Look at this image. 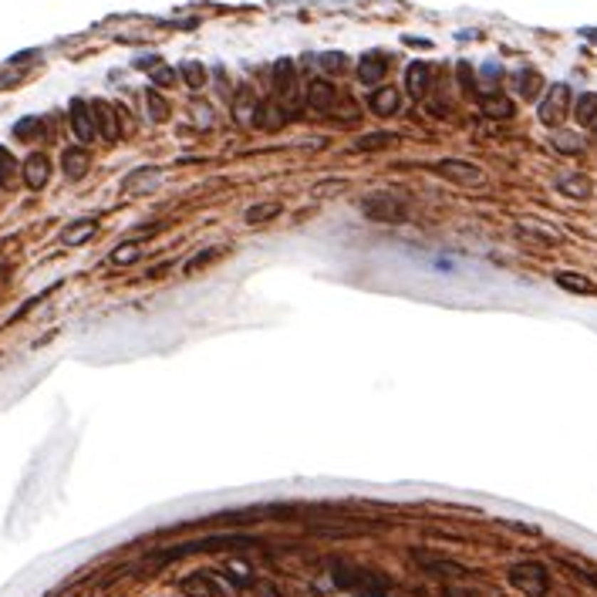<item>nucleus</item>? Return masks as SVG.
Wrapping results in <instances>:
<instances>
[{
    "label": "nucleus",
    "mask_w": 597,
    "mask_h": 597,
    "mask_svg": "<svg viewBox=\"0 0 597 597\" xmlns=\"http://www.w3.org/2000/svg\"><path fill=\"white\" fill-rule=\"evenodd\" d=\"M361 213L375 223H402L408 219V206L395 192H371L368 199H361Z\"/></svg>",
    "instance_id": "f257e3e1"
},
{
    "label": "nucleus",
    "mask_w": 597,
    "mask_h": 597,
    "mask_svg": "<svg viewBox=\"0 0 597 597\" xmlns=\"http://www.w3.org/2000/svg\"><path fill=\"white\" fill-rule=\"evenodd\" d=\"M509 584L526 597H544L550 591V577H546L544 564H516L509 571Z\"/></svg>",
    "instance_id": "f03ea898"
},
{
    "label": "nucleus",
    "mask_w": 597,
    "mask_h": 597,
    "mask_svg": "<svg viewBox=\"0 0 597 597\" xmlns=\"http://www.w3.org/2000/svg\"><path fill=\"white\" fill-rule=\"evenodd\" d=\"M435 172L449 182H459V186H486L483 169L469 159H442V162H435Z\"/></svg>",
    "instance_id": "7ed1b4c3"
},
{
    "label": "nucleus",
    "mask_w": 597,
    "mask_h": 597,
    "mask_svg": "<svg viewBox=\"0 0 597 597\" xmlns=\"http://www.w3.org/2000/svg\"><path fill=\"white\" fill-rule=\"evenodd\" d=\"M567 112H571V88L567 85H550L544 102H540V122L544 125H560Z\"/></svg>",
    "instance_id": "20e7f679"
},
{
    "label": "nucleus",
    "mask_w": 597,
    "mask_h": 597,
    "mask_svg": "<svg viewBox=\"0 0 597 597\" xmlns=\"http://www.w3.org/2000/svg\"><path fill=\"white\" fill-rule=\"evenodd\" d=\"M68 118H71V132H75V139L81 145H88V142L98 139V125H95V112H91V102L85 98H75L71 108H68Z\"/></svg>",
    "instance_id": "39448f33"
},
{
    "label": "nucleus",
    "mask_w": 597,
    "mask_h": 597,
    "mask_svg": "<svg viewBox=\"0 0 597 597\" xmlns=\"http://www.w3.org/2000/svg\"><path fill=\"white\" fill-rule=\"evenodd\" d=\"M159 179H162V169H159V165H139L135 172L125 176L122 190L132 192V196H145V192H152L155 186H159Z\"/></svg>",
    "instance_id": "423d86ee"
},
{
    "label": "nucleus",
    "mask_w": 597,
    "mask_h": 597,
    "mask_svg": "<svg viewBox=\"0 0 597 597\" xmlns=\"http://www.w3.org/2000/svg\"><path fill=\"white\" fill-rule=\"evenodd\" d=\"M274 91L284 102H294V95H297V68H294L291 58H277L274 61Z\"/></svg>",
    "instance_id": "0eeeda50"
},
{
    "label": "nucleus",
    "mask_w": 597,
    "mask_h": 597,
    "mask_svg": "<svg viewBox=\"0 0 597 597\" xmlns=\"http://www.w3.org/2000/svg\"><path fill=\"white\" fill-rule=\"evenodd\" d=\"M21 172H24V182L31 190H44L48 186V179H51V159L44 152H31L21 165Z\"/></svg>",
    "instance_id": "6e6552de"
},
{
    "label": "nucleus",
    "mask_w": 597,
    "mask_h": 597,
    "mask_svg": "<svg viewBox=\"0 0 597 597\" xmlns=\"http://www.w3.org/2000/svg\"><path fill=\"white\" fill-rule=\"evenodd\" d=\"M516 237H520V240L536 243V246H560V233H557V229L544 227V223H536V219H520V223H516Z\"/></svg>",
    "instance_id": "1a4fd4ad"
},
{
    "label": "nucleus",
    "mask_w": 597,
    "mask_h": 597,
    "mask_svg": "<svg viewBox=\"0 0 597 597\" xmlns=\"http://www.w3.org/2000/svg\"><path fill=\"white\" fill-rule=\"evenodd\" d=\"M254 125L264 128V132H280V128L287 125V112H284V105L267 98V102L256 105V115H254Z\"/></svg>",
    "instance_id": "9d476101"
},
{
    "label": "nucleus",
    "mask_w": 597,
    "mask_h": 597,
    "mask_svg": "<svg viewBox=\"0 0 597 597\" xmlns=\"http://www.w3.org/2000/svg\"><path fill=\"white\" fill-rule=\"evenodd\" d=\"M91 112H95V125H98V135L108 142H118V135H122V128H118V118H115V108L108 102H102V98H95L91 102Z\"/></svg>",
    "instance_id": "9b49d317"
},
{
    "label": "nucleus",
    "mask_w": 597,
    "mask_h": 597,
    "mask_svg": "<svg viewBox=\"0 0 597 597\" xmlns=\"http://www.w3.org/2000/svg\"><path fill=\"white\" fill-rule=\"evenodd\" d=\"M307 105L314 108V112H331L334 105H338V91H334V85L331 81H311L307 85Z\"/></svg>",
    "instance_id": "f8f14e48"
},
{
    "label": "nucleus",
    "mask_w": 597,
    "mask_h": 597,
    "mask_svg": "<svg viewBox=\"0 0 597 597\" xmlns=\"http://www.w3.org/2000/svg\"><path fill=\"white\" fill-rule=\"evenodd\" d=\"M223 591V581H217L213 573H192L182 581V594L190 597H219Z\"/></svg>",
    "instance_id": "ddd939ff"
},
{
    "label": "nucleus",
    "mask_w": 597,
    "mask_h": 597,
    "mask_svg": "<svg viewBox=\"0 0 597 597\" xmlns=\"http://www.w3.org/2000/svg\"><path fill=\"white\" fill-rule=\"evenodd\" d=\"M88 165H91V155H88V149H81V145H71V149L61 152V172L68 179H81L88 172Z\"/></svg>",
    "instance_id": "4468645a"
},
{
    "label": "nucleus",
    "mask_w": 597,
    "mask_h": 597,
    "mask_svg": "<svg viewBox=\"0 0 597 597\" xmlns=\"http://www.w3.org/2000/svg\"><path fill=\"white\" fill-rule=\"evenodd\" d=\"M388 75V61L381 54H365L358 64V81L361 85H381V78Z\"/></svg>",
    "instance_id": "2eb2a0df"
},
{
    "label": "nucleus",
    "mask_w": 597,
    "mask_h": 597,
    "mask_svg": "<svg viewBox=\"0 0 597 597\" xmlns=\"http://www.w3.org/2000/svg\"><path fill=\"white\" fill-rule=\"evenodd\" d=\"M398 108H402V95H398V88L381 85V88L371 91V112L375 115H395Z\"/></svg>",
    "instance_id": "dca6fc26"
},
{
    "label": "nucleus",
    "mask_w": 597,
    "mask_h": 597,
    "mask_svg": "<svg viewBox=\"0 0 597 597\" xmlns=\"http://www.w3.org/2000/svg\"><path fill=\"white\" fill-rule=\"evenodd\" d=\"M554 280H557V287H564V291H571V294H591V297L597 294L594 280L584 277V274H573V270H557Z\"/></svg>",
    "instance_id": "f3484780"
},
{
    "label": "nucleus",
    "mask_w": 597,
    "mask_h": 597,
    "mask_svg": "<svg viewBox=\"0 0 597 597\" xmlns=\"http://www.w3.org/2000/svg\"><path fill=\"white\" fill-rule=\"evenodd\" d=\"M95 229H98L95 219H78V223H71V227L61 229V243H64V246H81L85 240L95 237Z\"/></svg>",
    "instance_id": "a211bd4d"
},
{
    "label": "nucleus",
    "mask_w": 597,
    "mask_h": 597,
    "mask_svg": "<svg viewBox=\"0 0 597 597\" xmlns=\"http://www.w3.org/2000/svg\"><path fill=\"white\" fill-rule=\"evenodd\" d=\"M415 560H419V564L429 573H439V577H449V573L456 577V573L466 571V567H462V564H456V560H439L435 554H422V550H415Z\"/></svg>",
    "instance_id": "6ab92c4d"
},
{
    "label": "nucleus",
    "mask_w": 597,
    "mask_h": 597,
    "mask_svg": "<svg viewBox=\"0 0 597 597\" xmlns=\"http://www.w3.org/2000/svg\"><path fill=\"white\" fill-rule=\"evenodd\" d=\"M557 190L564 192V196H571V199H584V196H591V179L587 176H560L557 179Z\"/></svg>",
    "instance_id": "aec40b11"
},
{
    "label": "nucleus",
    "mask_w": 597,
    "mask_h": 597,
    "mask_svg": "<svg viewBox=\"0 0 597 597\" xmlns=\"http://www.w3.org/2000/svg\"><path fill=\"white\" fill-rule=\"evenodd\" d=\"M573 118L581 125H597V95L594 91H584L577 102H573Z\"/></svg>",
    "instance_id": "412c9836"
},
{
    "label": "nucleus",
    "mask_w": 597,
    "mask_h": 597,
    "mask_svg": "<svg viewBox=\"0 0 597 597\" xmlns=\"http://www.w3.org/2000/svg\"><path fill=\"white\" fill-rule=\"evenodd\" d=\"M405 85L408 91L419 98V95H425V88H429V68H425V61H412L405 71Z\"/></svg>",
    "instance_id": "4be33fe9"
},
{
    "label": "nucleus",
    "mask_w": 597,
    "mask_h": 597,
    "mask_svg": "<svg viewBox=\"0 0 597 597\" xmlns=\"http://www.w3.org/2000/svg\"><path fill=\"white\" fill-rule=\"evenodd\" d=\"M513 112H516V105L507 95H486L483 98V115H489V118H513Z\"/></svg>",
    "instance_id": "5701e85b"
},
{
    "label": "nucleus",
    "mask_w": 597,
    "mask_h": 597,
    "mask_svg": "<svg viewBox=\"0 0 597 597\" xmlns=\"http://www.w3.org/2000/svg\"><path fill=\"white\" fill-rule=\"evenodd\" d=\"M280 217V203H256L250 206L246 213H243V219L250 223V227H256V223H267V219Z\"/></svg>",
    "instance_id": "b1692460"
},
{
    "label": "nucleus",
    "mask_w": 597,
    "mask_h": 597,
    "mask_svg": "<svg viewBox=\"0 0 597 597\" xmlns=\"http://www.w3.org/2000/svg\"><path fill=\"white\" fill-rule=\"evenodd\" d=\"M139 256H142V246H139V243H135V240H125L122 246H115V250H112V264H115V267H128V264H135Z\"/></svg>",
    "instance_id": "393cba45"
},
{
    "label": "nucleus",
    "mask_w": 597,
    "mask_h": 597,
    "mask_svg": "<svg viewBox=\"0 0 597 597\" xmlns=\"http://www.w3.org/2000/svg\"><path fill=\"white\" fill-rule=\"evenodd\" d=\"M179 75H182V81L190 85L192 91H199L206 85V68L199 61H182V68H179Z\"/></svg>",
    "instance_id": "a878e982"
},
{
    "label": "nucleus",
    "mask_w": 597,
    "mask_h": 597,
    "mask_svg": "<svg viewBox=\"0 0 597 597\" xmlns=\"http://www.w3.org/2000/svg\"><path fill=\"white\" fill-rule=\"evenodd\" d=\"M516 91H520L523 98H534L536 91H540V75L536 71H530V68H523V71H516Z\"/></svg>",
    "instance_id": "bb28decb"
},
{
    "label": "nucleus",
    "mask_w": 597,
    "mask_h": 597,
    "mask_svg": "<svg viewBox=\"0 0 597 597\" xmlns=\"http://www.w3.org/2000/svg\"><path fill=\"white\" fill-rule=\"evenodd\" d=\"M392 142H395L392 132H371V135H361L351 149L355 152H368V149H381V145H392Z\"/></svg>",
    "instance_id": "cd10ccee"
},
{
    "label": "nucleus",
    "mask_w": 597,
    "mask_h": 597,
    "mask_svg": "<svg viewBox=\"0 0 597 597\" xmlns=\"http://www.w3.org/2000/svg\"><path fill=\"white\" fill-rule=\"evenodd\" d=\"M554 149H557V152H567V155H577V152H584V139L573 135V132H557V135H554Z\"/></svg>",
    "instance_id": "c85d7f7f"
},
{
    "label": "nucleus",
    "mask_w": 597,
    "mask_h": 597,
    "mask_svg": "<svg viewBox=\"0 0 597 597\" xmlns=\"http://www.w3.org/2000/svg\"><path fill=\"white\" fill-rule=\"evenodd\" d=\"M145 105H149V118H152V122H165V118H169V102H165L155 88L145 91Z\"/></svg>",
    "instance_id": "c756f323"
},
{
    "label": "nucleus",
    "mask_w": 597,
    "mask_h": 597,
    "mask_svg": "<svg viewBox=\"0 0 597 597\" xmlns=\"http://www.w3.org/2000/svg\"><path fill=\"white\" fill-rule=\"evenodd\" d=\"M219 254H223V250H199L196 256H190V260L182 264V274H190V277H192V274H199V270L209 267V264H213Z\"/></svg>",
    "instance_id": "7c9ffc66"
},
{
    "label": "nucleus",
    "mask_w": 597,
    "mask_h": 597,
    "mask_svg": "<svg viewBox=\"0 0 597 597\" xmlns=\"http://www.w3.org/2000/svg\"><path fill=\"white\" fill-rule=\"evenodd\" d=\"M17 169H21L17 159H14V155L0 145V190H4V186H11L14 179H17Z\"/></svg>",
    "instance_id": "2f4dec72"
},
{
    "label": "nucleus",
    "mask_w": 597,
    "mask_h": 597,
    "mask_svg": "<svg viewBox=\"0 0 597 597\" xmlns=\"http://www.w3.org/2000/svg\"><path fill=\"white\" fill-rule=\"evenodd\" d=\"M14 135L21 142H34L41 135V118H34V115H31V118H21V122L14 125Z\"/></svg>",
    "instance_id": "473e14b6"
},
{
    "label": "nucleus",
    "mask_w": 597,
    "mask_h": 597,
    "mask_svg": "<svg viewBox=\"0 0 597 597\" xmlns=\"http://www.w3.org/2000/svg\"><path fill=\"white\" fill-rule=\"evenodd\" d=\"M321 68H324V71H331V75H338V71H344V68H348V58H344L341 51H328V54H321Z\"/></svg>",
    "instance_id": "72a5a7b5"
},
{
    "label": "nucleus",
    "mask_w": 597,
    "mask_h": 597,
    "mask_svg": "<svg viewBox=\"0 0 597 597\" xmlns=\"http://www.w3.org/2000/svg\"><path fill=\"white\" fill-rule=\"evenodd\" d=\"M229 581H233V584L237 587H254V573H250V567H246V564H233V567H229Z\"/></svg>",
    "instance_id": "f704fd0d"
},
{
    "label": "nucleus",
    "mask_w": 597,
    "mask_h": 597,
    "mask_svg": "<svg viewBox=\"0 0 597 597\" xmlns=\"http://www.w3.org/2000/svg\"><path fill=\"white\" fill-rule=\"evenodd\" d=\"M152 85H159V88L176 85V71H172V68H165V64H159V68L152 71Z\"/></svg>",
    "instance_id": "c9c22d12"
},
{
    "label": "nucleus",
    "mask_w": 597,
    "mask_h": 597,
    "mask_svg": "<svg viewBox=\"0 0 597 597\" xmlns=\"http://www.w3.org/2000/svg\"><path fill=\"white\" fill-rule=\"evenodd\" d=\"M21 78H24V68L14 64V68H7V71H0V88H11L14 81H21Z\"/></svg>",
    "instance_id": "e433bc0d"
},
{
    "label": "nucleus",
    "mask_w": 597,
    "mask_h": 597,
    "mask_svg": "<svg viewBox=\"0 0 597 597\" xmlns=\"http://www.w3.org/2000/svg\"><path fill=\"white\" fill-rule=\"evenodd\" d=\"M192 118H196V125H199V128L213 125V112H209L206 105H196V108H192Z\"/></svg>",
    "instance_id": "4c0bfd02"
},
{
    "label": "nucleus",
    "mask_w": 597,
    "mask_h": 597,
    "mask_svg": "<svg viewBox=\"0 0 597 597\" xmlns=\"http://www.w3.org/2000/svg\"><path fill=\"white\" fill-rule=\"evenodd\" d=\"M509 530H516V534H526V536H540V530L536 526H530V523H516V520H507Z\"/></svg>",
    "instance_id": "58836bf2"
},
{
    "label": "nucleus",
    "mask_w": 597,
    "mask_h": 597,
    "mask_svg": "<svg viewBox=\"0 0 597 597\" xmlns=\"http://www.w3.org/2000/svg\"><path fill=\"white\" fill-rule=\"evenodd\" d=\"M254 591H256V597H280L277 587L267 584V581H264V584H260V581H254Z\"/></svg>",
    "instance_id": "ea45409f"
},
{
    "label": "nucleus",
    "mask_w": 597,
    "mask_h": 597,
    "mask_svg": "<svg viewBox=\"0 0 597 597\" xmlns=\"http://www.w3.org/2000/svg\"><path fill=\"white\" fill-rule=\"evenodd\" d=\"M459 78H462V88H466V91H472V68H469L466 61L459 64Z\"/></svg>",
    "instance_id": "a19ab883"
},
{
    "label": "nucleus",
    "mask_w": 597,
    "mask_h": 597,
    "mask_svg": "<svg viewBox=\"0 0 597 597\" xmlns=\"http://www.w3.org/2000/svg\"><path fill=\"white\" fill-rule=\"evenodd\" d=\"M135 68H159V54H145V58H139V61H135Z\"/></svg>",
    "instance_id": "79ce46f5"
},
{
    "label": "nucleus",
    "mask_w": 597,
    "mask_h": 597,
    "mask_svg": "<svg viewBox=\"0 0 597 597\" xmlns=\"http://www.w3.org/2000/svg\"><path fill=\"white\" fill-rule=\"evenodd\" d=\"M584 34H587V38H594V41H597V31H584Z\"/></svg>",
    "instance_id": "37998d69"
}]
</instances>
